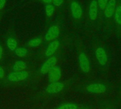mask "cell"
<instances>
[{
  "label": "cell",
  "mask_w": 121,
  "mask_h": 109,
  "mask_svg": "<svg viewBox=\"0 0 121 109\" xmlns=\"http://www.w3.org/2000/svg\"><path fill=\"white\" fill-rule=\"evenodd\" d=\"M71 16L77 22H80L84 18V11L81 4L77 0H72L69 3Z\"/></svg>",
  "instance_id": "obj_1"
},
{
  "label": "cell",
  "mask_w": 121,
  "mask_h": 109,
  "mask_svg": "<svg viewBox=\"0 0 121 109\" xmlns=\"http://www.w3.org/2000/svg\"><path fill=\"white\" fill-rule=\"evenodd\" d=\"M79 66L81 71L84 73L87 74L90 72V61L87 56V55L84 52L81 51L79 54Z\"/></svg>",
  "instance_id": "obj_2"
},
{
  "label": "cell",
  "mask_w": 121,
  "mask_h": 109,
  "mask_svg": "<svg viewBox=\"0 0 121 109\" xmlns=\"http://www.w3.org/2000/svg\"><path fill=\"white\" fill-rule=\"evenodd\" d=\"M95 56L96 58L97 62L101 66H106L108 61V55L105 50V49L99 46L96 48L95 50Z\"/></svg>",
  "instance_id": "obj_3"
},
{
  "label": "cell",
  "mask_w": 121,
  "mask_h": 109,
  "mask_svg": "<svg viewBox=\"0 0 121 109\" xmlns=\"http://www.w3.org/2000/svg\"><path fill=\"white\" fill-rule=\"evenodd\" d=\"M99 5L97 0H91L89 6L88 16L91 22H95L99 16Z\"/></svg>",
  "instance_id": "obj_4"
},
{
  "label": "cell",
  "mask_w": 121,
  "mask_h": 109,
  "mask_svg": "<svg viewBox=\"0 0 121 109\" xmlns=\"http://www.w3.org/2000/svg\"><path fill=\"white\" fill-rule=\"evenodd\" d=\"M57 62V59L55 56H51L49 58H48L44 62L43 64L41 65L40 68V72L41 74H48L49 71L56 65Z\"/></svg>",
  "instance_id": "obj_5"
},
{
  "label": "cell",
  "mask_w": 121,
  "mask_h": 109,
  "mask_svg": "<svg viewBox=\"0 0 121 109\" xmlns=\"http://www.w3.org/2000/svg\"><path fill=\"white\" fill-rule=\"evenodd\" d=\"M60 27L57 25H52L48 30L45 35V39L48 42H52L55 40H57V38L60 35Z\"/></svg>",
  "instance_id": "obj_6"
},
{
  "label": "cell",
  "mask_w": 121,
  "mask_h": 109,
  "mask_svg": "<svg viewBox=\"0 0 121 109\" xmlns=\"http://www.w3.org/2000/svg\"><path fill=\"white\" fill-rule=\"evenodd\" d=\"M28 75H29L28 72L25 70L21 72H13L8 75L7 79L9 82H16L27 79L28 77Z\"/></svg>",
  "instance_id": "obj_7"
},
{
  "label": "cell",
  "mask_w": 121,
  "mask_h": 109,
  "mask_svg": "<svg viewBox=\"0 0 121 109\" xmlns=\"http://www.w3.org/2000/svg\"><path fill=\"white\" fill-rule=\"evenodd\" d=\"M116 5H117L116 0H109L108 3L107 4L104 10V16L107 19H111L112 17H113Z\"/></svg>",
  "instance_id": "obj_8"
},
{
  "label": "cell",
  "mask_w": 121,
  "mask_h": 109,
  "mask_svg": "<svg viewBox=\"0 0 121 109\" xmlns=\"http://www.w3.org/2000/svg\"><path fill=\"white\" fill-rule=\"evenodd\" d=\"M106 87L101 83H94L86 87V90L89 93L92 94H104L106 91Z\"/></svg>",
  "instance_id": "obj_9"
},
{
  "label": "cell",
  "mask_w": 121,
  "mask_h": 109,
  "mask_svg": "<svg viewBox=\"0 0 121 109\" xmlns=\"http://www.w3.org/2000/svg\"><path fill=\"white\" fill-rule=\"evenodd\" d=\"M60 42L58 40H55L49 43L48 45L45 55L47 57H50L51 56H53V55L57 51V50L60 48Z\"/></svg>",
  "instance_id": "obj_10"
},
{
  "label": "cell",
  "mask_w": 121,
  "mask_h": 109,
  "mask_svg": "<svg viewBox=\"0 0 121 109\" xmlns=\"http://www.w3.org/2000/svg\"><path fill=\"white\" fill-rule=\"evenodd\" d=\"M64 89V84L60 82L50 83L46 88V92L49 94H55L60 92Z\"/></svg>",
  "instance_id": "obj_11"
},
{
  "label": "cell",
  "mask_w": 121,
  "mask_h": 109,
  "mask_svg": "<svg viewBox=\"0 0 121 109\" xmlns=\"http://www.w3.org/2000/svg\"><path fill=\"white\" fill-rule=\"evenodd\" d=\"M62 76L61 70L58 66L53 67L48 72V78L50 82H58Z\"/></svg>",
  "instance_id": "obj_12"
},
{
  "label": "cell",
  "mask_w": 121,
  "mask_h": 109,
  "mask_svg": "<svg viewBox=\"0 0 121 109\" xmlns=\"http://www.w3.org/2000/svg\"><path fill=\"white\" fill-rule=\"evenodd\" d=\"M113 19L115 23L118 26L121 27V1L117 2L116 11L113 15Z\"/></svg>",
  "instance_id": "obj_13"
},
{
  "label": "cell",
  "mask_w": 121,
  "mask_h": 109,
  "mask_svg": "<svg viewBox=\"0 0 121 109\" xmlns=\"http://www.w3.org/2000/svg\"><path fill=\"white\" fill-rule=\"evenodd\" d=\"M26 67H27L26 63L22 60H19L14 63L12 69L13 72H21V71H24L26 69Z\"/></svg>",
  "instance_id": "obj_14"
},
{
  "label": "cell",
  "mask_w": 121,
  "mask_h": 109,
  "mask_svg": "<svg viewBox=\"0 0 121 109\" xmlns=\"http://www.w3.org/2000/svg\"><path fill=\"white\" fill-rule=\"evenodd\" d=\"M6 45L11 51H15L18 48V42L13 37H9L6 39Z\"/></svg>",
  "instance_id": "obj_15"
},
{
  "label": "cell",
  "mask_w": 121,
  "mask_h": 109,
  "mask_svg": "<svg viewBox=\"0 0 121 109\" xmlns=\"http://www.w3.org/2000/svg\"><path fill=\"white\" fill-rule=\"evenodd\" d=\"M55 6L52 4H46L45 6V15L48 18H50L54 12H55Z\"/></svg>",
  "instance_id": "obj_16"
},
{
  "label": "cell",
  "mask_w": 121,
  "mask_h": 109,
  "mask_svg": "<svg viewBox=\"0 0 121 109\" xmlns=\"http://www.w3.org/2000/svg\"><path fill=\"white\" fill-rule=\"evenodd\" d=\"M42 42H43L42 38L40 37H37V38H33L30 40H29L28 42V45L31 48H35V47L39 46L42 43Z\"/></svg>",
  "instance_id": "obj_17"
},
{
  "label": "cell",
  "mask_w": 121,
  "mask_h": 109,
  "mask_svg": "<svg viewBox=\"0 0 121 109\" xmlns=\"http://www.w3.org/2000/svg\"><path fill=\"white\" fill-rule=\"evenodd\" d=\"M14 52L15 54L19 57H23L28 54V50L23 47H18Z\"/></svg>",
  "instance_id": "obj_18"
},
{
  "label": "cell",
  "mask_w": 121,
  "mask_h": 109,
  "mask_svg": "<svg viewBox=\"0 0 121 109\" xmlns=\"http://www.w3.org/2000/svg\"><path fill=\"white\" fill-rule=\"evenodd\" d=\"M57 109H78V106L75 104H66L60 106Z\"/></svg>",
  "instance_id": "obj_19"
},
{
  "label": "cell",
  "mask_w": 121,
  "mask_h": 109,
  "mask_svg": "<svg viewBox=\"0 0 121 109\" xmlns=\"http://www.w3.org/2000/svg\"><path fill=\"white\" fill-rule=\"evenodd\" d=\"M99 8L101 11H104L105 7L106 6L107 4L108 3L109 0H97Z\"/></svg>",
  "instance_id": "obj_20"
},
{
  "label": "cell",
  "mask_w": 121,
  "mask_h": 109,
  "mask_svg": "<svg viewBox=\"0 0 121 109\" xmlns=\"http://www.w3.org/2000/svg\"><path fill=\"white\" fill-rule=\"evenodd\" d=\"M64 2V0H52V4L55 6V7H60Z\"/></svg>",
  "instance_id": "obj_21"
},
{
  "label": "cell",
  "mask_w": 121,
  "mask_h": 109,
  "mask_svg": "<svg viewBox=\"0 0 121 109\" xmlns=\"http://www.w3.org/2000/svg\"><path fill=\"white\" fill-rule=\"evenodd\" d=\"M6 3V0H0V11L4 9Z\"/></svg>",
  "instance_id": "obj_22"
},
{
  "label": "cell",
  "mask_w": 121,
  "mask_h": 109,
  "mask_svg": "<svg viewBox=\"0 0 121 109\" xmlns=\"http://www.w3.org/2000/svg\"><path fill=\"white\" fill-rule=\"evenodd\" d=\"M4 76V69L0 66V79H3Z\"/></svg>",
  "instance_id": "obj_23"
},
{
  "label": "cell",
  "mask_w": 121,
  "mask_h": 109,
  "mask_svg": "<svg viewBox=\"0 0 121 109\" xmlns=\"http://www.w3.org/2000/svg\"><path fill=\"white\" fill-rule=\"evenodd\" d=\"M41 1L46 5V4H52V0H41Z\"/></svg>",
  "instance_id": "obj_24"
},
{
  "label": "cell",
  "mask_w": 121,
  "mask_h": 109,
  "mask_svg": "<svg viewBox=\"0 0 121 109\" xmlns=\"http://www.w3.org/2000/svg\"><path fill=\"white\" fill-rule=\"evenodd\" d=\"M2 55H3V48L0 45V60H1V59L2 57Z\"/></svg>",
  "instance_id": "obj_25"
},
{
  "label": "cell",
  "mask_w": 121,
  "mask_h": 109,
  "mask_svg": "<svg viewBox=\"0 0 121 109\" xmlns=\"http://www.w3.org/2000/svg\"><path fill=\"white\" fill-rule=\"evenodd\" d=\"M108 109V108H106V109Z\"/></svg>",
  "instance_id": "obj_26"
},
{
  "label": "cell",
  "mask_w": 121,
  "mask_h": 109,
  "mask_svg": "<svg viewBox=\"0 0 121 109\" xmlns=\"http://www.w3.org/2000/svg\"></svg>",
  "instance_id": "obj_27"
}]
</instances>
